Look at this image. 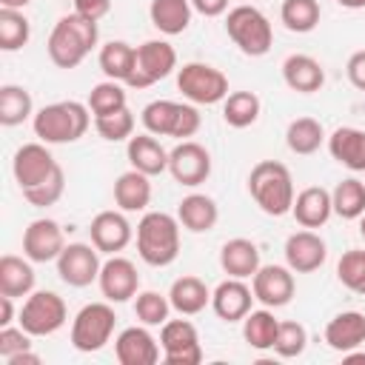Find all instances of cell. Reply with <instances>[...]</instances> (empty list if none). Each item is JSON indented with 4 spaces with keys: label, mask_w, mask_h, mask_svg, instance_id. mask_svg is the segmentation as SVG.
Wrapping results in <instances>:
<instances>
[{
    "label": "cell",
    "mask_w": 365,
    "mask_h": 365,
    "mask_svg": "<svg viewBox=\"0 0 365 365\" xmlns=\"http://www.w3.org/2000/svg\"><path fill=\"white\" fill-rule=\"evenodd\" d=\"M160 348L165 365H197L202 359L200 334L188 319H168L160 325Z\"/></svg>",
    "instance_id": "8fae6325"
},
{
    "label": "cell",
    "mask_w": 365,
    "mask_h": 365,
    "mask_svg": "<svg viewBox=\"0 0 365 365\" xmlns=\"http://www.w3.org/2000/svg\"><path fill=\"white\" fill-rule=\"evenodd\" d=\"M220 268L228 277L251 279L257 274V268H259V248H257V242H251L245 237H234V240L222 242V248H220Z\"/></svg>",
    "instance_id": "d4e9b609"
},
{
    "label": "cell",
    "mask_w": 365,
    "mask_h": 365,
    "mask_svg": "<svg viewBox=\"0 0 365 365\" xmlns=\"http://www.w3.org/2000/svg\"><path fill=\"white\" fill-rule=\"evenodd\" d=\"M177 68V51L171 43L165 40H145L143 46H137V60H134V71L128 77V88H148L160 80H165L171 71Z\"/></svg>",
    "instance_id": "30bf717a"
},
{
    "label": "cell",
    "mask_w": 365,
    "mask_h": 365,
    "mask_svg": "<svg viewBox=\"0 0 365 365\" xmlns=\"http://www.w3.org/2000/svg\"><path fill=\"white\" fill-rule=\"evenodd\" d=\"M259 97L254 91H231L222 100V120L231 128H248L259 117Z\"/></svg>",
    "instance_id": "8d00e7d4"
},
{
    "label": "cell",
    "mask_w": 365,
    "mask_h": 365,
    "mask_svg": "<svg viewBox=\"0 0 365 365\" xmlns=\"http://www.w3.org/2000/svg\"><path fill=\"white\" fill-rule=\"evenodd\" d=\"M168 302L180 317H194L200 311H205V305H211V291L200 277H180L171 282L168 288Z\"/></svg>",
    "instance_id": "4316f807"
},
{
    "label": "cell",
    "mask_w": 365,
    "mask_h": 365,
    "mask_svg": "<svg viewBox=\"0 0 365 365\" xmlns=\"http://www.w3.org/2000/svg\"><path fill=\"white\" fill-rule=\"evenodd\" d=\"M322 143H325V128H322V123L314 120V117H297V120H291L288 128H285V145H288L294 154L308 157V154L319 151Z\"/></svg>",
    "instance_id": "836d02e7"
},
{
    "label": "cell",
    "mask_w": 365,
    "mask_h": 365,
    "mask_svg": "<svg viewBox=\"0 0 365 365\" xmlns=\"http://www.w3.org/2000/svg\"><path fill=\"white\" fill-rule=\"evenodd\" d=\"M74 11L88 17V20H94V23H100L111 11V0H74Z\"/></svg>",
    "instance_id": "c3c4849f"
},
{
    "label": "cell",
    "mask_w": 365,
    "mask_h": 365,
    "mask_svg": "<svg viewBox=\"0 0 365 365\" xmlns=\"http://www.w3.org/2000/svg\"><path fill=\"white\" fill-rule=\"evenodd\" d=\"M191 6L202 17H220L228 11V0H191Z\"/></svg>",
    "instance_id": "f907efd6"
},
{
    "label": "cell",
    "mask_w": 365,
    "mask_h": 365,
    "mask_svg": "<svg viewBox=\"0 0 365 365\" xmlns=\"http://www.w3.org/2000/svg\"><path fill=\"white\" fill-rule=\"evenodd\" d=\"M97 285H100V294L108 299V302H128L131 297L140 294V274H137V265L120 254H111L103 268H100V277H97Z\"/></svg>",
    "instance_id": "9a60e30c"
},
{
    "label": "cell",
    "mask_w": 365,
    "mask_h": 365,
    "mask_svg": "<svg viewBox=\"0 0 365 365\" xmlns=\"http://www.w3.org/2000/svg\"><path fill=\"white\" fill-rule=\"evenodd\" d=\"M342 9H365V0H336Z\"/></svg>",
    "instance_id": "11a10c76"
},
{
    "label": "cell",
    "mask_w": 365,
    "mask_h": 365,
    "mask_svg": "<svg viewBox=\"0 0 365 365\" xmlns=\"http://www.w3.org/2000/svg\"><path fill=\"white\" fill-rule=\"evenodd\" d=\"M114 308L108 302H88L77 311L74 322H71V345L80 354H94L100 351L111 334H114Z\"/></svg>",
    "instance_id": "52a82bcc"
},
{
    "label": "cell",
    "mask_w": 365,
    "mask_h": 365,
    "mask_svg": "<svg viewBox=\"0 0 365 365\" xmlns=\"http://www.w3.org/2000/svg\"><path fill=\"white\" fill-rule=\"evenodd\" d=\"M328 151L339 165L351 171H365V131L362 128L339 125L328 137Z\"/></svg>",
    "instance_id": "83f0119b"
},
{
    "label": "cell",
    "mask_w": 365,
    "mask_h": 365,
    "mask_svg": "<svg viewBox=\"0 0 365 365\" xmlns=\"http://www.w3.org/2000/svg\"><path fill=\"white\" fill-rule=\"evenodd\" d=\"M282 80L297 94H314L322 88L325 71H322L319 60H314L311 54H291L282 63Z\"/></svg>",
    "instance_id": "484cf974"
},
{
    "label": "cell",
    "mask_w": 365,
    "mask_h": 365,
    "mask_svg": "<svg viewBox=\"0 0 365 365\" xmlns=\"http://www.w3.org/2000/svg\"><path fill=\"white\" fill-rule=\"evenodd\" d=\"M34 111V103H31V94L23 88V86H14V83H6L0 86V123L3 125H20L23 120H29Z\"/></svg>",
    "instance_id": "74e56055"
},
{
    "label": "cell",
    "mask_w": 365,
    "mask_h": 365,
    "mask_svg": "<svg viewBox=\"0 0 365 365\" xmlns=\"http://www.w3.org/2000/svg\"><path fill=\"white\" fill-rule=\"evenodd\" d=\"M359 234H362V240H365V214L359 217Z\"/></svg>",
    "instance_id": "6f0895ef"
},
{
    "label": "cell",
    "mask_w": 365,
    "mask_h": 365,
    "mask_svg": "<svg viewBox=\"0 0 365 365\" xmlns=\"http://www.w3.org/2000/svg\"><path fill=\"white\" fill-rule=\"evenodd\" d=\"M345 74H348V80H351L354 88L365 91V51H354V54L348 57Z\"/></svg>",
    "instance_id": "681fc988"
},
{
    "label": "cell",
    "mask_w": 365,
    "mask_h": 365,
    "mask_svg": "<svg viewBox=\"0 0 365 365\" xmlns=\"http://www.w3.org/2000/svg\"><path fill=\"white\" fill-rule=\"evenodd\" d=\"M171 302H168V294H160V291H140L137 299H134V314L143 325L154 328V325H165L168 322V314H171Z\"/></svg>",
    "instance_id": "60d3db41"
},
{
    "label": "cell",
    "mask_w": 365,
    "mask_h": 365,
    "mask_svg": "<svg viewBox=\"0 0 365 365\" xmlns=\"http://www.w3.org/2000/svg\"><path fill=\"white\" fill-rule=\"evenodd\" d=\"M125 157L131 163V168L148 174V177H157L163 171H168V151L160 145V140L154 134H134L125 145Z\"/></svg>",
    "instance_id": "cb8c5ba5"
},
{
    "label": "cell",
    "mask_w": 365,
    "mask_h": 365,
    "mask_svg": "<svg viewBox=\"0 0 365 365\" xmlns=\"http://www.w3.org/2000/svg\"><path fill=\"white\" fill-rule=\"evenodd\" d=\"M251 291L265 308H282L294 297V271L288 265H259L251 277Z\"/></svg>",
    "instance_id": "ac0fdd59"
},
{
    "label": "cell",
    "mask_w": 365,
    "mask_h": 365,
    "mask_svg": "<svg viewBox=\"0 0 365 365\" xmlns=\"http://www.w3.org/2000/svg\"><path fill=\"white\" fill-rule=\"evenodd\" d=\"M94 128L108 143L131 140L134 137V114L128 111V106L117 108V111H108V114H100V117H94Z\"/></svg>",
    "instance_id": "7bdbcfd3"
},
{
    "label": "cell",
    "mask_w": 365,
    "mask_h": 365,
    "mask_svg": "<svg viewBox=\"0 0 365 365\" xmlns=\"http://www.w3.org/2000/svg\"><path fill=\"white\" fill-rule=\"evenodd\" d=\"M331 202H334V214L342 220H359L365 214V182L356 177H348L342 182H336V188L331 191Z\"/></svg>",
    "instance_id": "d590c367"
},
{
    "label": "cell",
    "mask_w": 365,
    "mask_h": 365,
    "mask_svg": "<svg viewBox=\"0 0 365 365\" xmlns=\"http://www.w3.org/2000/svg\"><path fill=\"white\" fill-rule=\"evenodd\" d=\"M160 345L151 336L148 325L123 328L114 339V356L120 365H154L160 362Z\"/></svg>",
    "instance_id": "d6986e66"
},
{
    "label": "cell",
    "mask_w": 365,
    "mask_h": 365,
    "mask_svg": "<svg viewBox=\"0 0 365 365\" xmlns=\"http://www.w3.org/2000/svg\"><path fill=\"white\" fill-rule=\"evenodd\" d=\"M279 20L294 34H308L319 23V3L317 0H282Z\"/></svg>",
    "instance_id": "f35d334b"
},
{
    "label": "cell",
    "mask_w": 365,
    "mask_h": 365,
    "mask_svg": "<svg viewBox=\"0 0 365 365\" xmlns=\"http://www.w3.org/2000/svg\"><path fill=\"white\" fill-rule=\"evenodd\" d=\"M6 362H9V365H40L43 359H40V354H34V351L29 348V351H20V354L9 356Z\"/></svg>",
    "instance_id": "f5cc1de1"
},
{
    "label": "cell",
    "mask_w": 365,
    "mask_h": 365,
    "mask_svg": "<svg viewBox=\"0 0 365 365\" xmlns=\"http://www.w3.org/2000/svg\"><path fill=\"white\" fill-rule=\"evenodd\" d=\"M225 31L234 40V46L248 54V57H262L271 51L274 43V29L268 23V17L257 9V6H234L225 14Z\"/></svg>",
    "instance_id": "5b68a950"
},
{
    "label": "cell",
    "mask_w": 365,
    "mask_h": 365,
    "mask_svg": "<svg viewBox=\"0 0 365 365\" xmlns=\"http://www.w3.org/2000/svg\"><path fill=\"white\" fill-rule=\"evenodd\" d=\"M34 291V268L31 259L6 254L0 257V294L6 297H29Z\"/></svg>",
    "instance_id": "1f68e13d"
},
{
    "label": "cell",
    "mask_w": 365,
    "mask_h": 365,
    "mask_svg": "<svg viewBox=\"0 0 365 365\" xmlns=\"http://www.w3.org/2000/svg\"><path fill=\"white\" fill-rule=\"evenodd\" d=\"M54 262H57L60 279L71 288H86L97 282L100 268H103L100 251L94 248V242H68Z\"/></svg>",
    "instance_id": "4fadbf2b"
},
{
    "label": "cell",
    "mask_w": 365,
    "mask_h": 365,
    "mask_svg": "<svg viewBox=\"0 0 365 365\" xmlns=\"http://www.w3.org/2000/svg\"><path fill=\"white\" fill-rule=\"evenodd\" d=\"M277 328H279V319L274 317L271 308H259V311H248L245 319H242V336L245 342L254 348V351H268L274 348V339H277Z\"/></svg>",
    "instance_id": "e575fe53"
},
{
    "label": "cell",
    "mask_w": 365,
    "mask_h": 365,
    "mask_svg": "<svg viewBox=\"0 0 365 365\" xmlns=\"http://www.w3.org/2000/svg\"><path fill=\"white\" fill-rule=\"evenodd\" d=\"M336 279L348 291L365 297V251L362 248H351V251H345L339 257V262H336Z\"/></svg>",
    "instance_id": "ee69618b"
},
{
    "label": "cell",
    "mask_w": 365,
    "mask_h": 365,
    "mask_svg": "<svg viewBox=\"0 0 365 365\" xmlns=\"http://www.w3.org/2000/svg\"><path fill=\"white\" fill-rule=\"evenodd\" d=\"M137 254L145 265H171L180 254V220L165 211H145L137 222Z\"/></svg>",
    "instance_id": "3957f363"
},
{
    "label": "cell",
    "mask_w": 365,
    "mask_h": 365,
    "mask_svg": "<svg viewBox=\"0 0 365 365\" xmlns=\"http://www.w3.org/2000/svg\"><path fill=\"white\" fill-rule=\"evenodd\" d=\"M31 37V23L20 9H0V48L3 51H17L29 43Z\"/></svg>",
    "instance_id": "ab89813d"
},
{
    "label": "cell",
    "mask_w": 365,
    "mask_h": 365,
    "mask_svg": "<svg viewBox=\"0 0 365 365\" xmlns=\"http://www.w3.org/2000/svg\"><path fill=\"white\" fill-rule=\"evenodd\" d=\"M177 88L194 106H214L228 97V77L208 63H185L177 71Z\"/></svg>",
    "instance_id": "ba28073f"
},
{
    "label": "cell",
    "mask_w": 365,
    "mask_h": 365,
    "mask_svg": "<svg viewBox=\"0 0 365 365\" xmlns=\"http://www.w3.org/2000/svg\"><path fill=\"white\" fill-rule=\"evenodd\" d=\"M177 220H180V225H182L185 231H191V234H205V231H211V228L217 225L220 208H217V202H214L208 194H188V197H182L180 205H177Z\"/></svg>",
    "instance_id": "f546056e"
},
{
    "label": "cell",
    "mask_w": 365,
    "mask_h": 365,
    "mask_svg": "<svg viewBox=\"0 0 365 365\" xmlns=\"http://www.w3.org/2000/svg\"><path fill=\"white\" fill-rule=\"evenodd\" d=\"M29 3H31V0H0V9H20V11H23Z\"/></svg>",
    "instance_id": "db71d44e"
},
{
    "label": "cell",
    "mask_w": 365,
    "mask_h": 365,
    "mask_svg": "<svg viewBox=\"0 0 365 365\" xmlns=\"http://www.w3.org/2000/svg\"><path fill=\"white\" fill-rule=\"evenodd\" d=\"M125 83H117V80H103L97 83L91 91H88V111L94 117L100 114H108V111H117V108H125Z\"/></svg>",
    "instance_id": "b9f144b4"
},
{
    "label": "cell",
    "mask_w": 365,
    "mask_h": 365,
    "mask_svg": "<svg viewBox=\"0 0 365 365\" xmlns=\"http://www.w3.org/2000/svg\"><path fill=\"white\" fill-rule=\"evenodd\" d=\"M168 174L185 188L202 185L211 177V154H208V148L194 143V140H180L168 151Z\"/></svg>",
    "instance_id": "7c38bea8"
},
{
    "label": "cell",
    "mask_w": 365,
    "mask_h": 365,
    "mask_svg": "<svg viewBox=\"0 0 365 365\" xmlns=\"http://www.w3.org/2000/svg\"><path fill=\"white\" fill-rule=\"evenodd\" d=\"M63 248H66L63 228L48 217L31 220L29 228L23 231V257H29L31 262H51L63 254Z\"/></svg>",
    "instance_id": "2e32d148"
},
{
    "label": "cell",
    "mask_w": 365,
    "mask_h": 365,
    "mask_svg": "<svg viewBox=\"0 0 365 365\" xmlns=\"http://www.w3.org/2000/svg\"><path fill=\"white\" fill-rule=\"evenodd\" d=\"M31 125H34V134L40 137V143H46V145L77 143L91 125V111H88V106H83L77 100H60V103L43 106L34 114Z\"/></svg>",
    "instance_id": "277c9868"
},
{
    "label": "cell",
    "mask_w": 365,
    "mask_h": 365,
    "mask_svg": "<svg viewBox=\"0 0 365 365\" xmlns=\"http://www.w3.org/2000/svg\"><path fill=\"white\" fill-rule=\"evenodd\" d=\"M114 202L125 214L145 211L148 202H151V180H148V174H143L137 168L123 171L117 177V182H114Z\"/></svg>",
    "instance_id": "f1b7e54d"
},
{
    "label": "cell",
    "mask_w": 365,
    "mask_h": 365,
    "mask_svg": "<svg viewBox=\"0 0 365 365\" xmlns=\"http://www.w3.org/2000/svg\"><path fill=\"white\" fill-rule=\"evenodd\" d=\"M345 362H365V354H345Z\"/></svg>",
    "instance_id": "9f6ffc18"
},
{
    "label": "cell",
    "mask_w": 365,
    "mask_h": 365,
    "mask_svg": "<svg viewBox=\"0 0 365 365\" xmlns=\"http://www.w3.org/2000/svg\"><path fill=\"white\" fill-rule=\"evenodd\" d=\"M91 242L100 254H120L131 242V222L125 220V211H100L88 225Z\"/></svg>",
    "instance_id": "ffe728a7"
},
{
    "label": "cell",
    "mask_w": 365,
    "mask_h": 365,
    "mask_svg": "<svg viewBox=\"0 0 365 365\" xmlns=\"http://www.w3.org/2000/svg\"><path fill=\"white\" fill-rule=\"evenodd\" d=\"M68 308L60 294L54 291H31L20 308V328H26L31 336H48L66 325Z\"/></svg>",
    "instance_id": "9c48e42d"
},
{
    "label": "cell",
    "mask_w": 365,
    "mask_h": 365,
    "mask_svg": "<svg viewBox=\"0 0 365 365\" xmlns=\"http://www.w3.org/2000/svg\"><path fill=\"white\" fill-rule=\"evenodd\" d=\"M291 214H294V220H297L302 228H319V225H325V222L331 220V214H334L331 191L322 188V185H308V188H302V191L294 197Z\"/></svg>",
    "instance_id": "7402d4cb"
},
{
    "label": "cell",
    "mask_w": 365,
    "mask_h": 365,
    "mask_svg": "<svg viewBox=\"0 0 365 365\" xmlns=\"http://www.w3.org/2000/svg\"><path fill=\"white\" fill-rule=\"evenodd\" d=\"M29 348H31V334L26 328H11V325L0 328V356L3 359L14 356L20 351H29Z\"/></svg>",
    "instance_id": "7dc6e473"
},
{
    "label": "cell",
    "mask_w": 365,
    "mask_h": 365,
    "mask_svg": "<svg viewBox=\"0 0 365 365\" xmlns=\"http://www.w3.org/2000/svg\"><path fill=\"white\" fill-rule=\"evenodd\" d=\"M134 60H137V48L128 46L125 40H111L97 54V63H100V71L106 74V80H117V83H128V77L134 71Z\"/></svg>",
    "instance_id": "d6a6232c"
},
{
    "label": "cell",
    "mask_w": 365,
    "mask_h": 365,
    "mask_svg": "<svg viewBox=\"0 0 365 365\" xmlns=\"http://www.w3.org/2000/svg\"><path fill=\"white\" fill-rule=\"evenodd\" d=\"M63 191H66V174H63V168H57V171H54L48 180H43L40 185L26 188L23 197H26L34 208H48V205H54V202L63 197Z\"/></svg>",
    "instance_id": "bcb514c9"
},
{
    "label": "cell",
    "mask_w": 365,
    "mask_h": 365,
    "mask_svg": "<svg viewBox=\"0 0 365 365\" xmlns=\"http://www.w3.org/2000/svg\"><path fill=\"white\" fill-rule=\"evenodd\" d=\"M97 40H100L97 23L71 11L54 23L48 43H46V51L57 68H77L86 60V54L97 46Z\"/></svg>",
    "instance_id": "6da1fadb"
},
{
    "label": "cell",
    "mask_w": 365,
    "mask_h": 365,
    "mask_svg": "<svg viewBox=\"0 0 365 365\" xmlns=\"http://www.w3.org/2000/svg\"><path fill=\"white\" fill-rule=\"evenodd\" d=\"M11 322H14V297L0 294V328H6Z\"/></svg>",
    "instance_id": "816d5d0a"
},
{
    "label": "cell",
    "mask_w": 365,
    "mask_h": 365,
    "mask_svg": "<svg viewBox=\"0 0 365 365\" xmlns=\"http://www.w3.org/2000/svg\"><path fill=\"white\" fill-rule=\"evenodd\" d=\"M143 125L154 137H174V140H188L200 131V111L194 103H174V100H154L143 108L140 114Z\"/></svg>",
    "instance_id": "8992f818"
},
{
    "label": "cell",
    "mask_w": 365,
    "mask_h": 365,
    "mask_svg": "<svg viewBox=\"0 0 365 365\" xmlns=\"http://www.w3.org/2000/svg\"><path fill=\"white\" fill-rule=\"evenodd\" d=\"M325 342H328V348H334L339 354L356 351L365 342V314L339 311L336 317H331L325 325Z\"/></svg>",
    "instance_id": "603a6c76"
},
{
    "label": "cell",
    "mask_w": 365,
    "mask_h": 365,
    "mask_svg": "<svg viewBox=\"0 0 365 365\" xmlns=\"http://www.w3.org/2000/svg\"><path fill=\"white\" fill-rule=\"evenodd\" d=\"M248 194L268 217H285L294 205V177L277 160H259L248 174Z\"/></svg>",
    "instance_id": "7a4b0ae2"
},
{
    "label": "cell",
    "mask_w": 365,
    "mask_h": 365,
    "mask_svg": "<svg viewBox=\"0 0 365 365\" xmlns=\"http://www.w3.org/2000/svg\"><path fill=\"white\" fill-rule=\"evenodd\" d=\"M251 302H254V291L237 277L222 279L211 291V308L222 322H242L245 314L251 311Z\"/></svg>",
    "instance_id": "44dd1931"
},
{
    "label": "cell",
    "mask_w": 365,
    "mask_h": 365,
    "mask_svg": "<svg viewBox=\"0 0 365 365\" xmlns=\"http://www.w3.org/2000/svg\"><path fill=\"white\" fill-rule=\"evenodd\" d=\"M191 14H194L191 0H151V6H148L151 26L168 37L182 34L191 23Z\"/></svg>",
    "instance_id": "4dcf8cb0"
},
{
    "label": "cell",
    "mask_w": 365,
    "mask_h": 365,
    "mask_svg": "<svg viewBox=\"0 0 365 365\" xmlns=\"http://www.w3.org/2000/svg\"><path fill=\"white\" fill-rule=\"evenodd\" d=\"M285 265L294 271V274H311L317 268L325 265L328 259V245L325 240L311 231V228H302V231H294L288 240H285Z\"/></svg>",
    "instance_id": "e0dca14e"
},
{
    "label": "cell",
    "mask_w": 365,
    "mask_h": 365,
    "mask_svg": "<svg viewBox=\"0 0 365 365\" xmlns=\"http://www.w3.org/2000/svg\"><path fill=\"white\" fill-rule=\"evenodd\" d=\"M60 165L51 157V151L46 148V143H26V145H20L14 151V160H11V174H14L17 185H20V191L40 185Z\"/></svg>",
    "instance_id": "5bb4252c"
},
{
    "label": "cell",
    "mask_w": 365,
    "mask_h": 365,
    "mask_svg": "<svg viewBox=\"0 0 365 365\" xmlns=\"http://www.w3.org/2000/svg\"><path fill=\"white\" fill-rule=\"evenodd\" d=\"M305 345H308V331L299 322L285 319L277 328V339H274V348L271 351H277L282 359H294V356H299L305 351Z\"/></svg>",
    "instance_id": "f6af8a7d"
}]
</instances>
